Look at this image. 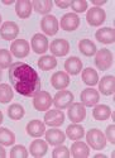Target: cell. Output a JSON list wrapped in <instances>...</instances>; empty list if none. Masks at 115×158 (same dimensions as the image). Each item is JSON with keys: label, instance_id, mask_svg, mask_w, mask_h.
<instances>
[{"label": "cell", "instance_id": "cell-1", "mask_svg": "<svg viewBox=\"0 0 115 158\" xmlns=\"http://www.w3.org/2000/svg\"><path fill=\"white\" fill-rule=\"evenodd\" d=\"M9 80L18 94L25 98H33L41 91V77L31 64L15 62L9 67Z\"/></svg>", "mask_w": 115, "mask_h": 158}, {"label": "cell", "instance_id": "cell-2", "mask_svg": "<svg viewBox=\"0 0 115 158\" xmlns=\"http://www.w3.org/2000/svg\"><path fill=\"white\" fill-rule=\"evenodd\" d=\"M86 140L88 143V146H91V148L95 151H101L106 146V138L103 133H101V130H99V129L88 130L87 134H86Z\"/></svg>", "mask_w": 115, "mask_h": 158}, {"label": "cell", "instance_id": "cell-3", "mask_svg": "<svg viewBox=\"0 0 115 158\" xmlns=\"http://www.w3.org/2000/svg\"><path fill=\"white\" fill-rule=\"evenodd\" d=\"M113 62H114V56L106 48H101L95 53V64H96V67L101 71L109 70L111 67Z\"/></svg>", "mask_w": 115, "mask_h": 158}, {"label": "cell", "instance_id": "cell-4", "mask_svg": "<svg viewBox=\"0 0 115 158\" xmlns=\"http://www.w3.org/2000/svg\"><path fill=\"white\" fill-rule=\"evenodd\" d=\"M53 102V99L47 91H38L33 96V106L38 111H44L51 108V104Z\"/></svg>", "mask_w": 115, "mask_h": 158}, {"label": "cell", "instance_id": "cell-5", "mask_svg": "<svg viewBox=\"0 0 115 158\" xmlns=\"http://www.w3.org/2000/svg\"><path fill=\"white\" fill-rule=\"evenodd\" d=\"M73 101V94L68 90H61L55 95L53 104L58 110L67 109Z\"/></svg>", "mask_w": 115, "mask_h": 158}, {"label": "cell", "instance_id": "cell-6", "mask_svg": "<svg viewBox=\"0 0 115 158\" xmlns=\"http://www.w3.org/2000/svg\"><path fill=\"white\" fill-rule=\"evenodd\" d=\"M105 18H106V14L104 9L97 8V6L91 8L86 14V20L88 25H91V27H99V25H101L105 22Z\"/></svg>", "mask_w": 115, "mask_h": 158}, {"label": "cell", "instance_id": "cell-7", "mask_svg": "<svg viewBox=\"0 0 115 158\" xmlns=\"http://www.w3.org/2000/svg\"><path fill=\"white\" fill-rule=\"evenodd\" d=\"M68 118L72 123H81L86 118V109L82 102H73L68 106Z\"/></svg>", "mask_w": 115, "mask_h": 158}, {"label": "cell", "instance_id": "cell-8", "mask_svg": "<svg viewBox=\"0 0 115 158\" xmlns=\"http://www.w3.org/2000/svg\"><path fill=\"white\" fill-rule=\"evenodd\" d=\"M10 53L17 58H24L29 55V43L25 39H15L10 46Z\"/></svg>", "mask_w": 115, "mask_h": 158}, {"label": "cell", "instance_id": "cell-9", "mask_svg": "<svg viewBox=\"0 0 115 158\" xmlns=\"http://www.w3.org/2000/svg\"><path fill=\"white\" fill-rule=\"evenodd\" d=\"M19 34V27L14 22H5L0 28V37L5 41H13Z\"/></svg>", "mask_w": 115, "mask_h": 158}, {"label": "cell", "instance_id": "cell-10", "mask_svg": "<svg viewBox=\"0 0 115 158\" xmlns=\"http://www.w3.org/2000/svg\"><path fill=\"white\" fill-rule=\"evenodd\" d=\"M80 25V18L75 13H67L61 18V29L66 32H72Z\"/></svg>", "mask_w": 115, "mask_h": 158}, {"label": "cell", "instance_id": "cell-11", "mask_svg": "<svg viewBox=\"0 0 115 158\" xmlns=\"http://www.w3.org/2000/svg\"><path fill=\"white\" fill-rule=\"evenodd\" d=\"M31 44H32V49L35 52V53H38V55L46 53V52L48 51V47H49L47 37L41 34V33H37V34L33 35Z\"/></svg>", "mask_w": 115, "mask_h": 158}, {"label": "cell", "instance_id": "cell-12", "mask_svg": "<svg viewBox=\"0 0 115 158\" xmlns=\"http://www.w3.org/2000/svg\"><path fill=\"white\" fill-rule=\"evenodd\" d=\"M65 122V114L62 110H48L44 115V124L49 127H60Z\"/></svg>", "mask_w": 115, "mask_h": 158}, {"label": "cell", "instance_id": "cell-13", "mask_svg": "<svg viewBox=\"0 0 115 158\" xmlns=\"http://www.w3.org/2000/svg\"><path fill=\"white\" fill-rule=\"evenodd\" d=\"M49 49H51V52H52L53 56L63 57V56H66L68 53V51H70V43L66 41V39L58 38V39H55V41L51 43Z\"/></svg>", "mask_w": 115, "mask_h": 158}, {"label": "cell", "instance_id": "cell-14", "mask_svg": "<svg viewBox=\"0 0 115 158\" xmlns=\"http://www.w3.org/2000/svg\"><path fill=\"white\" fill-rule=\"evenodd\" d=\"M41 28L47 35H55L58 32V20L55 15H46L41 20Z\"/></svg>", "mask_w": 115, "mask_h": 158}, {"label": "cell", "instance_id": "cell-15", "mask_svg": "<svg viewBox=\"0 0 115 158\" xmlns=\"http://www.w3.org/2000/svg\"><path fill=\"white\" fill-rule=\"evenodd\" d=\"M80 99L85 106H94V105H96L99 102L100 94L95 89H85V90H82Z\"/></svg>", "mask_w": 115, "mask_h": 158}, {"label": "cell", "instance_id": "cell-16", "mask_svg": "<svg viewBox=\"0 0 115 158\" xmlns=\"http://www.w3.org/2000/svg\"><path fill=\"white\" fill-rule=\"evenodd\" d=\"M51 82H52V86L55 89L63 90L70 85V76L63 71H57L56 73L52 75V77H51Z\"/></svg>", "mask_w": 115, "mask_h": 158}, {"label": "cell", "instance_id": "cell-17", "mask_svg": "<svg viewBox=\"0 0 115 158\" xmlns=\"http://www.w3.org/2000/svg\"><path fill=\"white\" fill-rule=\"evenodd\" d=\"M46 140L51 146H60L66 140V134L60 129H49L46 131Z\"/></svg>", "mask_w": 115, "mask_h": 158}, {"label": "cell", "instance_id": "cell-18", "mask_svg": "<svg viewBox=\"0 0 115 158\" xmlns=\"http://www.w3.org/2000/svg\"><path fill=\"white\" fill-rule=\"evenodd\" d=\"M96 39L100 43H104V44H111L115 42V29L110 28V27H105V28H101L96 32L95 34Z\"/></svg>", "mask_w": 115, "mask_h": 158}, {"label": "cell", "instance_id": "cell-19", "mask_svg": "<svg viewBox=\"0 0 115 158\" xmlns=\"http://www.w3.org/2000/svg\"><path fill=\"white\" fill-rule=\"evenodd\" d=\"M46 131V124L42 123L41 120L38 119H34V120H31L28 124H27V133L33 137V138H39L44 134Z\"/></svg>", "mask_w": 115, "mask_h": 158}, {"label": "cell", "instance_id": "cell-20", "mask_svg": "<svg viewBox=\"0 0 115 158\" xmlns=\"http://www.w3.org/2000/svg\"><path fill=\"white\" fill-rule=\"evenodd\" d=\"M99 90L103 95H113L115 90V77L113 75L104 76L99 82Z\"/></svg>", "mask_w": 115, "mask_h": 158}, {"label": "cell", "instance_id": "cell-21", "mask_svg": "<svg viewBox=\"0 0 115 158\" xmlns=\"http://www.w3.org/2000/svg\"><path fill=\"white\" fill-rule=\"evenodd\" d=\"M33 10V5L31 2H27V0H19V2L15 3V11L17 15L20 19H27L31 17Z\"/></svg>", "mask_w": 115, "mask_h": 158}, {"label": "cell", "instance_id": "cell-22", "mask_svg": "<svg viewBox=\"0 0 115 158\" xmlns=\"http://www.w3.org/2000/svg\"><path fill=\"white\" fill-rule=\"evenodd\" d=\"M71 154L75 158H86L90 156V149H88L86 143L76 140L71 147Z\"/></svg>", "mask_w": 115, "mask_h": 158}, {"label": "cell", "instance_id": "cell-23", "mask_svg": "<svg viewBox=\"0 0 115 158\" xmlns=\"http://www.w3.org/2000/svg\"><path fill=\"white\" fill-rule=\"evenodd\" d=\"M65 70L70 75H77V73H80L81 70H82V61L79 57H76V56L70 57L65 62Z\"/></svg>", "mask_w": 115, "mask_h": 158}, {"label": "cell", "instance_id": "cell-24", "mask_svg": "<svg viewBox=\"0 0 115 158\" xmlns=\"http://www.w3.org/2000/svg\"><path fill=\"white\" fill-rule=\"evenodd\" d=\"M48 151V143L41 139L33 140L31 144V154L33 157H43Z\"/></svg>", "mask_w": 115, "mask_h": 158}, {"label": "cell", "instance_id": "cell-25", "mask_svg": "<svg viewBox=\"0 0 115 158\" xmlns=\"http://www.w3.org/2000/svg\"><path fill=\"white\" fill-rule=\"evenodd\" d=\"M66 135L71 140H80L85 135V129L81 125H79V123H73V124H71V125L67 127Z\"/></svg>", "mask_w": 115, "mask_h": 158}, {"label": "cell", "instance_id": "cell-26", "mask_svg": "<svg viewBox=\"0 0 115 158\" xmlns=\"http://www.w3.org/2000/svg\"><path fill=\"white\" fill-rule=\"evenodd\" d=\"M79 49L84 56H87V57H91L96 53V46L90 39H81L79 43Z\"/></svg>", "mask_w": 115, "mask_h": 158}, {"label": "cell", "instance_id": "cell-27", "mask_svg": "<svg viewBox=\"0 0 115 158\" xmlns=\"http://www.w3.org/2000/svg\"><path fill=\"white\" fill-rule=\"evenodd\" d=\"M111 114V110L108 105H97L95 106V109L92 110V116L95 120H99V122H104L110 116Z\"/></svg>", "mask_w": 115, "mask_h": 158}, {"label": "cell", "instance_id": "cell-28", "mask_svg": "<svg viewBox=\"0 0 115 158\" xmlns=\"http://www.w3.org/2000/svg\"><path fill=\"white\" fill-rule=\"evenodd\" d=\"M33 9L39 13V14H48L53 6V2L51 0H35V2H32Z\"/></svg>", "mask_w": 115, "mask_h": 158}, {"label": "cell", "instance_id": "cell-29", "mask_svg": "<svg viewBox=\"0 0 115 158\" xmlns=\"http://www.w3.org/2000/svg\"><path fill=\"white\" fill-rule=\"evenodd\" d=\"M82 81L88 85V86H94L99 82V76H97V72L91 69V67H87L82 71Z\"/></svg>", "mask_w": 115, "mask_h": 158}, {"label": "cell", "instance_id": "cell-30", "mask_svg": "<svg viewBox=\"0 0 115 158\" xmlns=\"http://www.w3.org/2000/svg\"><path fill=\"white\" fill-rule=\"evenodd\" d=\"M56 66H57V60L55 58V56H43L38 60V67L43 71L53 70Z\"/></svg>", "mask_w": 115, "mask_h": 158}, {"label": "cell", "instance_id": "cell-31", "mask_svg": "<svg viewBox=\"0 0 115 158\" xmlns=\"http://www.w3.org/2000/svg\"><path fill=\"white\" fill-rule=\"evenodd\" d=\"M15 142V135L11 130H9L8 128H0V144L2 146H11Z\"/></svg>", "mask_w": 115, "mask_h": 158}, {"label": "cell", "instance_id": "cell-32", "mask_svg": "<svg viewBox=\"0 0 115 158\" xmlns=\"http://www.w3.org/2000/svg\"><path fill=\"white\" fill-rule=\"evenodd\" d=\"M24 108L19 104H11L8 109V115L13 120H20L24 116Z\"/></svg>", "mask_w": 115, "mask_h": 158}, {"label": "cell", "instance_id": "cell-33", "mask_svg": "<svg viewBox=\"0 0 115 158\" xmlns=\"http://www.w3.org/2000/svg\"><path fill=\"white\" fill-rule=\"evenodd\" d=\"M13 99V90L9 85L2 84L0 85V102L6 104Z\"/></svg>", "mask_w": 115, "mask_h": 158}, {"label": "cell", "instance_id": "cell-34", "mask_svg": "<svg viewBox=\"0 0 115 158\" xmlns=\"http://www.w3.org/2000/svg\"><path fill=\"white\" fill-rule=\"evenodd\" d=\"M11 64V55L8 49H0V69H9Z\"/></svg>", "mask_w": 115, "mask_h": 158}, {"label": "cell", "instance_id": "cell-35", "mask_svg": "<svg viewBox=\"0 0 115 158\" xmlns=\"http://www.w3.org/2000/svg\"><path fill=\"white\" fill-rule=\"evenodd\" d=\"M10 157L11 158H27L28 157V151L25 149V147L23 146H15L13 147V149L10 151Z\"/></svg>", "mask_w": 115, "mask_h": 158}, {"label": "cell", "instance_id": "cell-36", "mask_svg": "<svg viewBox=\"0 0 115 158\" xmlns=\"http://www.w3.org/2000/svg\"><path fill=\"white\" fill-rule=\"evenodd\" d=\"M71 8L75 13H84L87 9V2L86 0H73L71 2Z\"/></svg>", "mask_w": 115, "mask_h": 158}, {"label": "cell", "instance_id": "cell-37", "mask_svg": "<svg viewBox=\"0 0 115 158\" xmlns=\"http://www.w3.org/2000/svg\"><path fill=\"white\" fill-rule=\"evenodd\" d=\"M52 157L53 158H68L70 157V151L65 146H60L52 152Z\"/></svg>", "mask_w": 115, "mask_h": 158}, {"label": "cell", "instance_id": "cell-38", "mask_svg": "<svg viewBox=\"0 0 115 158\" xmlns=\"http://www.w3.org/2000/svg\"><path fill=\"white\" fill-rule=\"evenodd\" d=\"M114 130H115V125L111 124L106 128V138L111 144H115V135H114Z\"/></svg>", "mask_w": 115, "mask_h": 158}, {"label": "cell", "instance_id": "cell-39", "mask_svg": "<svg viewBox=\"0 0 115 158\" xmlns=\"http://www.w3.org/2000/svg\"><path fill=\"white\" fill-rule=\"evenodd\" d=\"M55 4L57 5V6H60V8H68V6H71V2H60V0H57V2H55Z\"/></svg>", "mask_w": 115, "mask_h": 158}, {"label": "cell", "instance_id": "cell-40", "mask_svg": "<svg viewBox=\"0 0 115 158\" xmlns=\"http://www.w3.org/2000/svg\"><path fill=\"white\" fill-rule=\"evenodd\" d=\"M105 3H106L105 0H103V2H97V0H92V4H94V5H97V8H99V6L101 8V5H104Z\"/></svg>", "mask_w": 115, "mask_h": 158}, {"label": "cell", "instance_id": "cell-41", "mask_svg": "<svg viewBox=\"0 0 115 158\" xmlns=\"http://www.w3.org/2000/svg\"><path fill=\"white\" fill-rule=\"evenodd\" d=\"M6 157V152L3 147H0V158H5Z\"/></svg>", "mask_w": 115, "mask_h": 158}, {"label": "cell", "instance_id": "cell-42", "mask_svg": "<svg viewBox=\"0 0 115 158\" xmlns=\"http://www.w3.org/2000/svg\"><path fill=\"white\" fill-rule=\"evenodd\" d=\"M3 3H4V4H6V5H11L14 2H13V0H10V2H3Z\"/></svg>", "mask_w": 115, "mask_h": 158}, {"label": "cell", "instance_id": "cell-43", "mask_svg": "<svg viewBox=\"0 0 115 158\" xmlns=\"http://www.w3.org/2000/svg\"><path fill=\"white\" fill-rule=\"evenodd\" d=\"M95 157H96V158H99V157H103V158H105L106 156H105V154H100V153H99V154H96Z\"/></svg>", "mask_w": 115, "mask_h": 158}, {"label": "cell", "instance_id": "cell-44", "mask_svg": "<svg viewBox=\"0 0 115 158\" xmlns=\"http://www.w3.org/2000/svg\"><path fill=\"white\" fill-rule=\"evenodd\" d=\"M2 123H3V113L0 111V124H2Z\"/></svg>", "mask_w": 115, "mask_h": 158}, {"label": "cell", "instance_id": "cell-45", "mask_svg": "<svg viewBox=\"0 0 115 158\" xmlns=\"http://www.w3.org/2000/svg\"><path fill=\"white\" fill-rule=\"evenodd\" d=\"M2 77H3V72H2V69H0V80H2Z\"/></svg>", "mask_w": 115, "mask_h": 158}, {"label": "cell", "instance_id": "cell-46", "mask_svg": "<svg viewBox=\"0 0 115 158\" xmlns=\"http://www.w3.org/2000/svg\"><path fill=\"white\" fill-rule=\"evenodd\" d=\"M0 23H2V15H0Z\"/></svg>", "mask_w": 115, "mask_h": 158}]
</instances>
